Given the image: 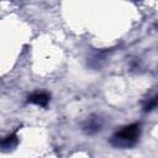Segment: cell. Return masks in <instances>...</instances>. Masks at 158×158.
Segmentation results:
<instances>
[{"label": "cell", "instance_id": "1", "mask_svg": "<svg viewBox=\"0 0 158 158\" xmlns=\"http://www.w3.org/2000/svg\"><path fill=\"white\" fill-rule=\"evenodd\" d=\"M141 135V123H131L122 127L111 137V144L117 148H130L138 141Z\"/></svg>", "mask_w": 158, "mask_h": 158}, {"label": "cell", "instance_id": "2", "mask_svg": "<svg viewBox=\"0 0 158 158\" xmlns=\"http://www.w3.org/2000/svg\"><path fill=\"white\" fill-rule=\"evenodd\" d=\"M49 98H51V95L48 93H46V91H37V93H33L32 95H30L27 101L31 102V104L40 105V106H47V104L49 101Z\"/></svg>", "mask_w": 158, "mask_h": 158}, {"label": "cell", "instance_id": "3", "mask_svg": "<svg viewBox=\"0 0 158 158\" xmlns=\"http://www.w3.org/2000/svg\"><path fill=\"white\" fill-rule=\"evenodd\" d=\"M100 127H101L100 121H99L98 118H93V117L88 118V120L85 121V123L83 125V130H84L86 133H90V135H91V133H95L96 131H99Z\"/></svg>", "mask_w": 158, "mask_h": 158}, {"label": "cell", "instance_id": "4", "mask_svg": "<svg viewBox=\"0 0 158 158\" xmlns=\"http://www.w3.org/2000/svg\"><path fill=\"white\" fill-rule=\"evenodd\" d=\"M17 144V137L15 135H11L9 137H6L5 139L0 141V147L1 148H12Z\"/></svg>", "mask_w": 158, "mask_h": 158}, {"label": "cell", "instance_id": "5", "mask_svg": "<svg viewBox=\"0 0 158 158\" xmlns=\"http://www.w3.org/2000/svg\"><path fill=\"white\" fill-rule=\"evenodd\" d=\"M156 105H157V98H153V99H152V101L146 106V109H144V110H146V111H151V110H153V109L156 107Z\"/></svg>", "mask_w": 158, "mask_h": 158}]
</instances>
